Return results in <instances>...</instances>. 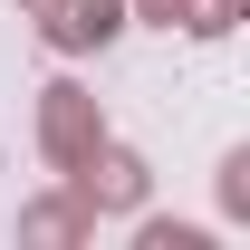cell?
<instances>
[{"instance_id": "obj_3", "label": "cell", "mask_w": 250, "mask_h": 250, "mask_svg": "<svg viewBox=\"0 0 250 250\" xmlns=\"http://www.w3.org/2000/svg\"><path fill=\"white\" fill-rule=\"evenodd\" d=\"M39 39H48L58 58H96V48L125 39V0H58V10L39 20Z\"/></svg>"}, {"instance_id": "obj_8", "label": "cell", "mask_w": 250, "mask_h": 250, "mask_svg": "<svg viewBox=\"0 0 250 250\" xmlns=\"http://www.w3.org/2000/svg\"><path fill=\"white\" fill-rule=\"evenodd\" d=\"M125 20H154V29H183L192 0H125Z\"/></svg>"}, {"instance_id": "obj_7", "label": "cell", "mask_w": 250, "mask_h": 250, "mask_svg": "<svg viewBox=\"0 0 250 250\" xmlns=\"http://www.w3.org/2000/svg\"><path fill=\"white\" fill-rule=\"evenodd\" d=\"M221 212L250 221V154H221Z\"/></svg>"}, {"instance_id": "obj_6", "label": "cell", "mask_w": 250, "mask_h": 250, "mask_svg": "<svg viewBox=\"0 0 250 250\" xmlns=\"http://www.w3.org/2000/svg\"><path fill=\"white\" fill-rule=\"evenodd\" d=\"M241 10H250V0H192L183 29H192V39H231V29H241Z\"/></svg>"}, {"instance_id": "obj_4", "label": "cell", "mask_w": 250, "mask_h": 250, "mask_svg": "<svg viewBox=\"0 0 250 250\" xmlns=\"http://www.w3.org/2000/svg\"><path fill=\"white\" fill-rule=\"evenodd\" d=\"M77 241H96V212L67 183L39 192V202H20V250H77Z\"/></svg>"}, {"instance_id": "obj_1", "label": "cell", "mask_w": 250, "mask_h": 250, "mask_svg": "<svg viewBox=\"0 0 250 250\" xmlns=\"http://www.w3.org/2000/svg\"><path fill=\"white\" fill-rule=\"evenodd\" d=\"M96 145H106V106H96V87L48 77V87H39V154H48V173H77Z\"/></svg>"}, {"instance_id": "obj_5", "label": "cell", "mask_w": 250, "mask_h": 250, "mask_svg": "<svg viewBox=\"0 0 250 250\" xmlns=\"http://www.w3.org/2000/svg\"><path fill=\"white\" fill-rule=\"evenodd\" d=\"M135 250H212L202 221H135Z\"/></svg>"}, {"instance_id": "obj_9", "label": "cell", "mask_w": 250, "mask_h": 250, "mask_svg": "<svg viewBox=\"0 0 250 250\" xmlns=\"http://www.w3.org/2000/svg\"><path fill=\"white\" fill-rule=\"evenodd\" d=\"M48 10H58V0H20V20H48Z\"/></svg>"}, {"instance_id": "obj_2", "label": "cell", "mask_w": 250, "mask_h": 250, "mask_svg": "<svg viewBox=\"0 0 250 250\" xmlns=\"http://www.w3.org/2000/svg\"><path fill=\"white\" fill-rule=\"evenodd\" d=\"M58 183L77 192L96 221H106V212H145V192H154V164L135 154V145H116V135H106V145H96L77 173H58Z\"/></svg>"}]
</instances>
